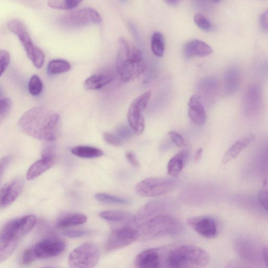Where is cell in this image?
I'll use <instances>...</instances> for the list:
<instances>
[{"label":"cell","instance_id":"1","mask_svg":"<svg viewBox=\"0 0 268 268\" xmlns=\"http://www.w3.org/2000/svg\"><path fill=\"white\" fill-rule=\"evenodd\" d=\"M60 117L49 109L38 106L26 112L19 125L28 136L38 139L52 141L56 138L57 129Z\"/></svg>","mask_w":268,"mask_h":268},{"label":"cell","instance_id":"2","mask_svg":"<svg viewBox=\"0 0 268 268\" xmlns=\"http://www.w3.org/2000/svg\"><path fill=\"white\" fill-rule=\"evenodd\" d=\"M210 257L203 249L191 245L164 247L163 267H203Z\"/></svg>","mask_w":268,"mask_h":268},{"label":"cell","instance_id":"3","mask_svg":"<svg viewBox=\"0 0 268 268\" xmlns=\"http://www.w3.org/2000/svg\"><path fill=\"white\" fill-rule=\"evenodd\" d=\"M184 230V225L180 220L167 215H159L148 219L139 223L136 229L137 240L141 242L175 236Z\"/></svg>","mask_w":268,"mask_h":268},{"label":"cell","instance_id":"4","mask_svg":"<svg viewBox=\"0 0 268 268\" xmlns=\"http://www.w3.org/2000/svg\"><path fill=\"white\" fill-rule=\"evenodd\" d=\"M7 26L9 30L18 38L34 66L42 68L45 62V54L33 43L25 24L19 20L13 19L8 21Z\"/></svg>","mask_w":268,"mask_h":268},{"label":"cell","instance_id":"5","mask_svg":"<svg viewBox=\"0 0 268 268\" xmlns=\"http://www.w3.org/2000/svg\"><path fill=\"white\" fill-rule=\"evenodd\" d=\"M177 186L174 178L150 177L139 183L136 186L137 193L144 197H157L173 190Z\"/></svg>","mask_w":268,"mask_h":268},{"label":"cell","instance_id":"6","mask_svg":"<svg viewBox=\"0 0 268 268\" xmlns=\"http://www.w3.org/2000/svg\"><path fill=\"white\" fill-rule=\"evenodd\" d=\"M100 252L98 247L92 243H84L69 255L68 264L73 268H92L98 263Z\"/></svg>","mask_w":268,"mask_h":268},{"label":"cell","instance_id":"7","mask_svg":"<svg viewBox=\"0 0 268 268\" xmlns=\"http://www.w3.org/2000/svg\"><path fill=\"white\" fill-rule=\"evenodd\" d=\"M37 218L29 215L8 222L0 232V239L17 241L35 227Z\"/></svg>","mask_w":268,"mask_h":268},{"label":"cell","instance_id":"8","mask_svg":"<svg viewBox=\"0 0 268 268\" xmlns=\"http://www.w3.org/2000/svg\"><path fill=\"white\" fill-rule=\"evenodd\" d=\"M152 96L151 92H147L136 98L131 103L128 114V118L131 128L137 135H140L145 128V119L142 112L146 109Z\"/></svg>","mask_w":268,"mask_h":268},{"label":"cell","instance_id":"9","mask_svg":"<svg viewBox=\"0 0 268 268\" xmlns=\"http://www.w3.org/2000/svg\"><path fill=\"white\" fill-rule=\"evenodd\" d=\"M59 22L65 27L73 28L92 24H99L102 19L96 10L87 8L65 15Z\"/></svg>","mask_w":268,"mask_h":268},{"label":"cell","instance_id":"10","mask_svg":"<svg viewBox=\"0 0 268 268\" xmlns=\"http://www.w3.org/2000/svg\"><path fill=\"white\" fill-rule=\"evenodd\" d=\"M136 229L130 227L115 229L109 235L105 243V249L113 251L128 246L137 240Z\"/></svg>","mask_w":268,"mask_h":268},{"label":"cell","instance_id":"11","mask_svg":"<svg viewBox=\"0 0 268 268\" xmlns=\"http://www.w3.org/2000/svg\"><path fill=\"white\" fill-rule=\"evenodd\" d=\"M146 66L144 62L118 57L117 72L122 81L127 82L139 77L144 73Z\"/></svg>","mask_w":268,"mask_h":268},{"label":"cell","instance_id":"12","mask_svg":"<svg viewBox=\"0 0 268 268\" xmlns=\"http://www.w3.org/2000/svg\"><path fill=\"white\" fill-rule=\"evenodd\" d=\"M33 248L37 258L47 259L62 253L66 248V244L57 238H48L40 242Z\"/></svg>","mask_w":268,"mask_h":268},{"label":"cell","instance_id":"13","mask_svg":"<svg viewBox=\"0 0 268 268\" xmlns=\"http://www.w3.org/2000/svg\"><path fill=\"white\" fill-rule=\"evenodd\" d=\"M134 264L137 267L157 268L163 267V247L145 250L135 258Z\"/></svg>","mask_w":268,"mask_h":268},{"label":"cell","instance_id":"14","mask_svg":"<svg viewBox=\"0 0 268 268\" xmlns=\"http://www.w3.org/2000/svg\"><path fill=\"white\" fill-rule=\"evenodd\" d=\"M187 223L193 229L203 237L212 238L217 234V224L212 218L206 216L192 218L187 220Z\"/></svg>","mask_w":268,"mask_h":268},{"label":"cell","instance_id":"15","mask_svg":"<svg viewBox=\"0 0 268 268\" xmlns=\"http://www.w3.org/2000/svg\"><path fill=\"white\" fill-rule=\"evenodd\" d=\"M24 188V182L20 178L6 184L0 190V207H6L12 204L20 196Z\"/></svg>","mask_w":268,"mask_h":268},{"label":"cell","instance_id":"16","mask_svg":"<svg viewBox=\"0 0 268 268\" xmlns=\"http://www.w3.org/2000/svg\"><path fill=\"white\" fill-rule=\"evenodd\" d=\"M188 114L192 121L198 126H203L207 120V115L200 97L192 96L189 103Z\"/></svg>","mask_w":268,"mask_h":268},{"label":"cell","instance_id":"17","mask_svg":"<svg viewBox=\"0 0 268 268\" xmlns=\"http://www.w3.org/2000/svg\"><path fill=\"white\" fill-rule=\"evenodd\" d=\"M184 52L188 58L204 57L211 55L213 50L211 46L205 42L199 40H194L185 45Z\"/></svg>","mask_w":268,"mask_h":268},{"label":"cell","instance_id":"18","mask_svg":"<svg viewBox=\"0 0 268 268\" xmlns=\"http://www.w3.org/2000/svg\"><path fill=\"white\" fill-rule=\"evenodd\" d=\"M255 136L250 134L237 140L226 152L223 158V163L226 164L239 155L254 140Z\"/></svg>","mask_w":268,"mask_h":268},{"label":"cell","instance_id":"19","mask_svg":"<svg viewBox=\"0 0 268 268\" xmlns=\"http://www.w3.org/2000/svg\"><path fill=\"white\" fill-rule=\"evenodd\" d=\"M55 163L54 157L44 156L42 159L34 163L26 174L28 181H32L49 169Z\"/></svg>","mask_w":268,"mask_h":268},{"label":"cell","instance_id":"20","mask_svg":"<svg viewBox=\"0 0 268 268\" xmlns=\"http://www.w3.org/2000/svg\"><path fill=\"white\" fill-rule=\"evenodd\" d=\"M188 156L186 151L178 153L169 162L167 166L168 174L172 177L177 176L182 172L185 160Z\"/></svg>","mask_w":268,"mask_h":268},{"label":"cell","instance_id":"21","mask_svg":"<svg viewBox=\"0 0 268 268\" xmlns=\"http://www.w3.org/2000/svg\"><path fill=\"white\" fill-rule=\"evenodd\" d=\"M71 152L78 157L86 159L96 158L103 155V152L99 149L90 146H77L74 147Z\"/></svg>","mask_w":268,"mask_h":268},{"label":"cell","instance_id":"22","mask_svg":"<svg viewBox=\"0 0 268 268\" xmlns=\"http://www.w3.org/2000/svg\"><path fill=\"white\" fill-rule=\"evenodd\" d=\"M87 221L86 216L83 214H71L59 219L57 222V227L59 228H64L78 226L85 223Z\"/></svg>","mask_w":268,"mask_h":268},{"label":"cell","instance_id":"23","mask_svg":"<svg viewBox=\"0 0 268 268\" xmlns=\"http://www.w3.org/2000/svg\"><path fill=\"white\" fill-rule=\"evenodd\" d=\"M112 77L106 75H95L87 78L84 82V86L86 90H97L109 84Z\"/></svg>","mask_w":268,"mask_h":268},{"label":"cell","instance_id":"24","mask_svg":"<svg viewBox=\"0 0 268 268\" xmlns=\"http://www.w3.org/2000/svg\"><path fill=\"white\" fill-rule=\"evenodd\" d=\"M101 218L110 222H120L128 220L130 215L128 212L118 210H108L100 213Z\"/></svg>","mask_w":268,"mask_h":268},{"label":"cell","instance_id":"25","mask_svg":"<svg viewBox=\"0 0 268 268\" xmlns=\"http://www.w3.org/2000/svg\"><path fill=\"white\" fill-rule=\"evenodd\" d=\"M17 246L16 241L0 239V263L7 260L14 253Z\"/></svg>","mask_w":268,"mask_h":268},{"label":"cell","instance_id":"26","mask_svg":"<svg viewBox=\"0 0 268 268\" xmlns=\"http://www.w3.org/2000/svg\"><path fill=\"white\" fill-rule=\"evenodd\" d=\"M71 68L70 64L64 60H53L48 66L47 70L51 75H57L66 73Z\"/></svg>","mask_w":268,"mask_h":268},{"label":"cell","instance_id":"27","mask_svg":"<svg viewBox=\"0 0 268 268\" xmlns=\"http://www.w3.org/2000/svg\"><path fill=\"white\" fill-rule=\"evenodd\" d=\"M153 52L158 57H163L165 52V42L163 35L160 32L153 34L151 41Z\"/></svg>","mask_w":268,"mask_h":268},{"label":"cell","instance_id":"28","mask_svg":"<svg viewBox=\"0 0 268 268\" xmlns=\"http://www.w3.org/2000/svg\"><path fill=\"white\" fill-rule=\"evenodd\" d=\"M95 198L98 201L106 204H128L129 203V201L125 199L104 193L96 194Z\"/></svg>","mask_w":268,"mask_h":268},{"label":"cell","instance_id":"29","mask_svg":"<svg viewBox=\"0 0 268 268\" xmlns=\"http://www.w3.org/2000/svg\"><path fill=\"white\" fill-rule=\"evenodd\" d=\"M12 105V101L9 98L3 97L0 93V124L9 115Z\"/></svg>","mask_w":268,"mask_h":268},{"label":"cell","instance_id":"30","mask_svg":"<svg viewBox=\"0 0 268 268\" xmlns=\"http://www.w3.org/2000/svg\"><path fill=\"white\" fill-rule=\"evenodd\" d=\"M43 84L41 79L37 75L32 76L28 85L29 92L32 96L40 95L43 91Z\"/></svg>","mask_w":268,"mask_h":268},{"label":"cell","instance_id":"31","mask_svg":"<svg viewBox=\"0 0 268 268\" xmlns=\"http://www.w3.org/2000/svg\"><path fill=\"white\" fill-rule=\"evenodd\" d=\"M194 21L195 24L202 30L208 32L212 29V24L203 14L197 13L194 16Z\"/></svg>","mask_w":268,"mask_h":268},{"label":"cell","instance_id":"32","mask_svg":"<svg viewBox=\"0 0 268 268\" xmlns=\"http://www.w3.org/2000/svg\"><path fill=\"white\" fill-rule=\"evenodd\" d=\"M10 61L9 53L6 50H0V77L7 68Z\"/></svg>","mask_w":268,"mask_h":268},{"label":"cell","instance_id":"33","mask_svg":"<svg viewBox=\"0 0 268 268\" xmlns=\"http://www.w3.org/2000/svg\"><path fill=\"white\" fill-rule=\"evenodd\" d=\"M37 259L33 247L27 249L23 253L22 262L24 265H29Z\"/></svg>","mask_w":268,"mask_h":268},{"label":"cell","instance_id":"34","mask_svg":"<svg viewBox=\"0 0 268 268\" xmlns=\"http://www.w3.org/2000/svg\"><path fill=\"white\" fill-rule=\"evenodd\" d=\"M103 138L106 142L115 146H120L124 143L122 139L108 132L104 133Z\"/></svg>","mask_w":268,"mask_h":268},{"label":"cell","instance_id":"35","mask_svg":"<svg viewBox=\"0 0 268 268\" xmlns=\"http://www.w3.org/2000/svg\"><path fill=\"white\" fill-rule=\"evenodd\" d=\"M173 143L178 147H183L186 145V141L183 136L175 132H170L168 134Z\"/></svg>","mask_w":268,"mask_h":268},{"label":"cell","instance_id":"36","mask_svg":"<svg viewBox=\"0 0 268 268\" xmlns=\"http://www.w3.org/2000/svg\"><path fill=\"white\" fill-rule=\"evenodd\" d=\"M258 199L260 205L266 212L267 211V192L265 189L261 190L258 194Z\"/></svg>","mask_w":268,"mask_h":268},{"label":"cell","instance_id":"37","mask_svg":"<svg viewBox=\"0 0 268 268\" xmlns=\"http://www.w3.org/2000/svg\"><path fill=\"white\" fill-rule=\"evenodd\" d=\"M87 231L82 230H65L63 234L65 236L71 238H77L85 235Z\"/></svg>","mask_w":268,"mask_h":268},{"label":"cell","instance_id":"38","mask_svg":"<svg viewBox=\"0 0 268 268\" xmlns=\"http://www.w3.org/2000/svg\"><path fill=\"white\" fill-rule=\"evenodd\" d=\"M11 160V157L7 156L0 159V180Z\"/></svg>","mask_w":268,"mask_h":268},{"label":"cell","instance_id":"39","mask_svg":"<svg viewBox=\"0 0 268 268\" xmlns=\"http://www.w3.org/2000/svg\"><path fill=\"white\" fill-rule=\"evenodd\" d=\"M48 6L55 9L65 10L63 0H49Z\"/></svg>","mask_w":268,"mask_h":268},{"label":"cell","instance_id":"40","mask_svg":"<svg viewBox=\"0 0 268 268\" xmlns=\"http://www.w3.org/2000/svg\"><path fill=\"white\" fill-rule=\"evenodd\" d=\"M267 17L268 13L267 11L266 10L264 12H263L259 17V24L261 27L263 29V30L267 31Z\"/></svg>","mask_w":268,"mask_h":268},{"label":"cell","instance_id":"41","mask_svg":"<svg viewBox=\"0 0 268 268\" xmlns=\"http://www.w3.org/2000/svg\"><path fill=\"white\" fill-rule=\"evenodd\" d=\"M83 0H64L65 10H71L76 8Z\"/></svg>","mask_w":268,"mask_h":268},{"label":"cell","instance_id":"42","mask_svg":"<svg viewBox=\"0 0 268 268\" xmlns=\"http://www.w3.org/2000/svg\"><path fill=\"white\" fill-rule=\"evenodd\" d=\"M126 157L129 163L135 167H139V164L135 155L132 152H129L126 154Z\"/></svg>","mask_w":268,"mask_h":268},{"label":"cell","instance_id":"43","mask_svg":"<svg viewBox=\"0 0 268 268\" xmlns=\"http://www.w3.org/2000/svg\"><path fill=\"white\" fill-rule=\"evenodd\" d=\"M261 256L264 264L266 265V266H267L268 256L267 247H264L262 249L261 252Z\"/></svg>","mask_w":268,"mask_h":268},{"label":"cell","instance_id":"44","mask_svg":"<svg viewBox=\"0 0 268 268\" xmlns=\"http://www.w3.org/2000/svg\"><path fill=\"white\" fill-rule=\"evenodd\" d=\"M203 151V148H200L196 152L194 157V160L195 162H199L201 159Z\"/></svg>","mask_w":268,"mask_h":268},{"label":"cell","instance_id":"45","mask_svg":"<svg viewBox=\"0 0 268 268\" xmlns=\"http://www.w3.org/2000/svg\"><path fill=\"white\" fill-rule=\"evenodd\" d=\"M165 2L171 6H175L181 2V0H165Z\"/></svg>","mask_w":268,"mask_h":268},{"label":"cell","instance_id":"46","mask_svg":"<svg viewBox=\"0 0 268 268\" xmlns=\"http://www.w3.org/2000/svg\"><path fill=\"white\" fill-rule=\"evenodd\" d=\"M210 1L215 4H219L221 2V0H210Z\"/></svg>","mask_w":268,"mask_h":268},{"label":"cell","instance_id":"47","mask_svg":"<svg viewBox=\"0 0 268 268\" xmlns=\"http://www.w3.org/2000/svg\"><path fill=\"white\" fill-rule=\"evenodd\" d=\"M261 1H266V0H261Z\"/></svg>","mask_w":268,"mask_h":268}]
</instances>
